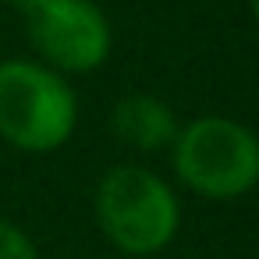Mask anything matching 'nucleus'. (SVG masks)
I'll return each instance as SVG.
<instances>
[{"label": "nucleus", "mask_w": 259, "mask_h": 259, "mask_svg": "<svg viewBox=\"0 0 259 259\" xmlns=\"http://www.w3.org/2000/svg\"><path fill=\"white\" fill-rule=\"evenodd\" d=\"M25 18L29 43L61 75L96 71L114 47L110 22L93 0H8Z\"/></svg>", "instance_id": "20e7f679"}, {"label": "nucleus", "mask_w": 259, "mask_h": 259, "mask_svg": "<svg viewBox=\"0 0 259 259\" xmlns=\"http://www.w3.org/2000/svg\"><path fill=\"white\" fill-rule=\"evenodd\" d=\"M78 124L68 78L43 61H0V139L22 153L61 149Z\"/></svg>", "instance_id": "7ed1b4c3"}, {"label": "nucleus", "mask_w": 259, "mask_h": 259, "mask_svg": "<svg viewBox=\"0 0 259 259\" xmlns=\"http://www.w3.org/2000/svg\"><path fill=\"white\" fill-rule=\"evenodd\" d=\"M170 167L178 181L202 199H238L259 185V135L224 114L195 117L178 128Z\"/></svg>", "instance_id": "f03ea898"}, {"label": "nucleus", "mask_w": 259, "mask_h": 259, "mask_svg": "<svg viewBox=\"0 0 259 259\" xmlns=\"http://www.w3.org/2000/svg\"><path fill=\"white\" fill-rule=\"evenodd\" d=\"M248 11H252V18L259 22V0H248Z\"/></svg>", "instance_id": "0eeeda50"}, {"label": "nucleus", "mask_w": 259, "mask_h": 259, "mask_svg": "<svg viewBox=\"0 0 259 259\" xmlns=\"http://www.w3.org/2000/svg\"><path fill=\"white\" fill-rule=\"evenodd\" d=\"M93 209L103 238L124 255L163 252L181 227V202L174 188L139 163L110 167L96 185Z\"/></svg>", "instance_id": "f257e3e1"}, {"label": "nucleus", "mask_w": 259, "mask_h": 259, "mask_svg": "<svg viewBox=\"0 0 259 259\" xmlns=\"http://www.w3.org/2000/svg\"><path fill=\"white\" fill-rule=\"evenodd\" d=\"M0 259H39L36 241L4 217H0Z\"/></svg>", "instance_id": "423d86ee"}, {"label": "nucleus", "mask_w": 259, "mask_h": 259, "mask_svg": "<svg viewBox=\"0 0 259 259\" xmlns=\"http://www.w3.org/2000/svg\"><path fill=\"white\" fill-rule=\"evenodd\" d=\"M178 114L170 110V103H163L160 96L149 93H132L124 100L114 103L110 110V132L139 149V153H160L170 149V142L178 139Z\"/></svg>", "instance_id": "39448f33"}]
</instances>
